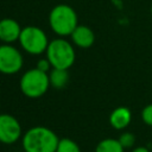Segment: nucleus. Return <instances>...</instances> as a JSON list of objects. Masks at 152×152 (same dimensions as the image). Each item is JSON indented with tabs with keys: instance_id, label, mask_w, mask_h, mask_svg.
I'll return each instance as SVG.
<instances>
[{
	"instance_id": "obj_3",
	"label": "nucleus",
	"mask_w": 152,
	"mask_h": 152,
	"mask_svg": "<svg viewBox=\"0 0 152 152\" xmlns=\"http://www.w3.org/2000/svg\"><path fill=\"white\" fill-rule=\"evenodd\" d=\"M45 52L48 61L50 62L51 66L55 69L68 70L74 64L76 58L72 45L63 38H57L51 40Z\"/></svg>"
},
{
	"instance_id": "obj_10",
	"label": "nucleus",
	"mask_w": 152,
	"mask_h": 152,
	"mask_svg": "<svg viewBox=\"0 0 152 152\" xmlns=\"http://www.w3.org/2000/svg\"><path fill=\"white\" fill-rule=\"evenodd\" d=\"M132 121V113L127 107H116L109 115V124L113 128L121 131L128 127Z\"/></svg>"
},
{
	"instance_id": "obj_17",
	"label": "nucleus",
	"mask_w": 152,
	"mask_h": 152,
	"mask_svg": "<svg viewBox=\"0 0 152 152\" xmlns=\"http://www.w3.org/2000/svg\"><path fill=\"white\" fill-rule=\"evenodd\" d=\"M131 152H150V150L147 147H145V146H137Z\"/></svg>"
},
{
	"instance_id": "obj_18",
	"label": "nucleus",
	"mask_w": 152,
	"mask_h": 152,
	"mask_svg": "<svg viewBox=\"0 0 152 152\" xmlns=\"http://www.w3.org/2000/svg\"><path fill=\"white\" fill-rule=\"evenodd\" d=\"M151 17H152V5H151Z\"/></svg>"
},
{
	"instance_id": "obj_16",
	"label": "nucleus",
	"mask_w": 152,
	"mask_h": 152,
	"mask_svg": "<svg viewBox=\"0 0 152 152\" xmlns=\"http://www.w3.org/2000/svg\"><path fill=\"white\" fill-rule=\"evenodd\" d=\"M50 66H51V64L48 61V58H42V59H39L37 62V69H39V70H42L44 72H46L50 69Z\"/></svg>"
},
{
	"instance_id": "obj_5",
	"label": "nucleus",
	"mask_w": 152,
	"mask_h": 152,
	"mask_svg": "<svg viewBox=\"0 0 152 152\" xmlns=\"http://www.w3.org/2000/svg\"><path fill=\"white\" fill-rule=\"evenodd\" d=\"M21 48L31 55H40L46 51L49 42L45 32L37 26H26L21 28L19 37Z\"/></svg>"
},
{
	"instance_id": "obj_8",
	"label": "nucleus",
	"mask_w": 152,
	"mask_h": 152,
	"mask_svg": "<svg viewBox=\"0 0 152 152\" xmlns=\"http://www.w3.org/2000/svg\"><path fill=\"white\" fill-rule=\"evenodd\" d=\"M21 27L19 23L11 18H4L0 20V40L5 44L13 43L19 39Z\"/></svg>"
},
{
	"instance_id": "obj_12",
	"label": "nucleus",
	"mask_w": 152,
	"mask_h": 152,
	"mask_svg": "<svg viewBox=\"0 0 152 152\" xmlns=\"http://www.w3.org/2000/svg\"><path fill=\"white\" fill-rule=\"evenodd\" d=\"M49 80H50V86L55 87V88H63L69 80V74L68 70L65 69H52L50 75H49Z\"/></svg>"
},
{
	"instance_id": "obj_6",
	"label": "nucleus",
	"mask_w": 152,
	"mask_h": 152,
	"mask_svg": "<svg viewBox=\"0 0 152 152\" xmlns=\"http://www.w3.org/2000/svg\"><path fill=\"white\" fill-rule=\"evenodd\" d=\"M23 66V56L18 49L10 44L0 45V72L12 75Z\"/></svg>"
},
{
	"instance_id": "obj_15",
	"label": "nucleus",
	"mask_w": 152,
	"mask_h": 152,
	"mask_svg": "<svg viewBox=\"0 0 152 152\" xmlns=\"http://www.w3.org/2000/svg\"><path fill=\"white\" fill-rule=\"evenodd\" d=\"M141 120L145 125L152 127V103L145 106L141 110Z\"/></svg>"
},
{
	"instance_id": "obj_7",
	"label": "nucleus",
	"mask_w": 152,
	"mask_h": 152,
	"mask_svg": "<svg viewBox=\"0 0 152 152\" xmlns=\"http://www.w3.org/2000/svg\"><path fill=\"white\" fill-rule=\"evenodd\" d=\"M21 137V126L19 121L10 114H0V142L14 144Z\"/></svg>"
},
{
	"instance_id": "obj_11",
	"label": "nucleus",
	"mask_w": 152,
	"mask_h": 152,
	"mask_svg": "<svg viewBox=\"0 0 152 152\" xmlns=\"http://www.w3.org/2000/svg\"><path fill=\"white\" fill-rule=\"evenodd\" d=\"M125 148L120 144L119 139L106 138L97 142L95 147V152H124Z\"/></svg>"
},
{
	"instance_id": "obj_14",
	"label": "nucleus",
	"mask_w": 152,
	"mask_h": 152,
	"mask_svg": "<svg viewBox=\"0 0 152 152\" xmlns=\"http://www.w3.org/2000/svg\"><path fill=\"white\" fill-rule=\"evenodd\" d=\"M135 135L132 133V132H124L120 134L119 137V141L120 144L122 145V147L126 150V148H132L134 147L135 145Z\"/></svg>"
},
{
	"instance_id": "obj_2",
	"label": "nucleus",
	"mask_w": 152,
	"mask_h": 152,
	"mask_svg": "<svg viewBox=\"0 0 152 152\" xmlns=\"http://www.w3.org/2000/svg\"><path fill=\"white\" fill-rule=\"evenodd\" d=\"M49 24L52 31L58 36H69L77 27V14L68 5L55 6L49 14Z\"/></svg>"
},
{
	"instance_id": "obj_13",
	"label": "nucleus",
	"mask_w": 152,
	"mask_h": 152,
	"mask_svg": "<svg viewBox=\"0 0 152 152\" xmlns=\"http://www.w3.org/2000/svg\"><path fill=\"white\" fill-rule=\"evenodd\" d=\"M56 152H81V148L76 141L70 138H62L59 139L58 146Z\"/></svg>"
},
{
	"instance_id": "obj_1",
	"label": "nucleus",
	"mask_w": 152,
	"mask_h": 152,
	"mask_svg": "<svg viewBox=\"0 0 152 152\" xmlns=\"http://www.w3.org/2000/svg\"><path fill=\"white\" fill-rule=\"evenodd\" d=\"M59 142L57 134L44 126L30 128L21 138L25 152H56Z\"/></svg>"
},
{
	"instance_id": "obj_4",
	"label": "nucleus",
	"mask_w": 152,
	"mask_h": 152,
	"mask_svg": "<svg viewBox=\"0 0 152 152\" xmlns=\"http://www.w3.org/2000/svg\"><path fill=\"white\" fill-rule=\"evenodd\" d=\"M20 90L21 93L31 99H37L43 96L49 87H50V80L46 72L34 68L28 71H26L21 78H20Z\"/></svg>"
},
{
	"instance_id": "obj_9",
	"label": "nucleus",
	"mask_w": 152,
	"mask_h": 152,
	"mask_svg": "<svg viewBox=\"0 0 152 152\" xmlns=\"http://www.w3.org/2000/svg\"><path fill=\"white\" fill-rule=\"evenodd\" d=\"M70 36H71L72 43L76 46L82 48V49L90 48L95 42V34L93 30L84 25H77V27L72 31Z\"/></svg>"
}]
</instances>
